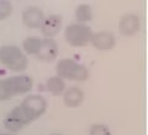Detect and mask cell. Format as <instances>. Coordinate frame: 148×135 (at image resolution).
I'll return each instance as SVG.
<instances>
[{
    "label": "cell",
    "mask_w": 148,
    "mask_h": 135,
    "mask_svg": "<svg viewBox=\"0 0 148 135\" xmlns=\"http://www.w3.org/2000/svg\"><path fill=\"white\" fill-rule=\"evenodd\" d=\"M12 12V6L8 1H0V20H4L10 16Z\"/></svg>",
    "instance_id": "cell-17"
},
{
    "label": "cell",
    "mask_w": 148,
    "mask_h": 135,
    "mask_svg": "<svg viewBox=\"0 0 148 135\" xmlns=\"http://www.w3.org/2000/svg\"><path fill=\"white\" fill-rule=\"evenodd\" d=\"M90 42L96 49L108 50V49H111L115 45V37L111 32L101 31V32L92 33Z\"/></svg>",
    "instance_id": "cell-9"
},
{
    "label": "cell",
    "mask_w": 148,
    "mask_h": 135,
    "mask_svg": "<svg viewBox=\"0 0 148 135\" xmlns=\"http://www.w3.org/2000/svg\"><path fill=\"white\" fill-rule=\"evenodd\" d=\"M45 20V15L42 10L36 6H30L22 14V21L29 28H38Z\"/></svg>",
    "instance_id": "cell-8"
},
{
    "label": "cell",
    "mask_w": 148,
    "mask_h": 135,
    "mask_svg": "<svg viewBox=\"0 0 148 135\" xmlns=\"http://www.w3.org/2000/svg\"><path fill=\"white\" fill-rule=\"evenodd\" d=\"M83 100H84V94L80 88L78 87H71L64 94V103L69 108H75L79 106Z\"/></svg>",
    "instance_id": "cell-12"
},
{
    "label": "cell",
    "mask_w": 148,
    "mask_h": 135,
    "mask_svg": "<svg viewBox=\"0 0 148 135\" xmlns=\"http://www.w3.org/2000/svg\"><path fill=\"white\" fill-rule=\"evenodd\" d=\"M58 54V44L53 38L41 39V47L37 53V58L43 62H52Z\"/></svg>",
    "instance_id": "cell-7"
},
{
    "label": "cell",
    "mask_w": 148,
    "mask_h": 135,
    "mask_svg": "<svg viewBox=\"0 0 148 135\" xmlns=\"http://www.w3.org/2000/svg\"><path fill=\"white\" fill-rule=\"evenodd\" d=\"M66 39L74 47H83L91 41L92 31L90 27L80 24H73L66 28Z\"/></svg>",
    "instance_id": "cell-3"
},
{
    "label": "cell",
    "mask_w": 148,
    "mask_h": 135,
    "mask_svg": "<svg viewBox=\"0 0 148 135\" xmlns=\"http://www.w3.org/2000/svg\"><path fill=\"white\" fill-rule=\"evenodd\" d=\"M22 47L26 50L29 54H37L40 50L41 47V39L40 38H36V37H29L24 41L22 43Z\"/></svg>",
    "instance_id": "cell-14"
},
{
    "label": "cell",
    "mask_w": 148,
    "mask_h": 135,
    "mask_svg": "<svg viewBox=\"0 0 148 135\" xmlns=\"http://www.w3.org/2000/svg\"><path fill=\"white\" fill-rule=\"evenodd\" d=\"M0 135H10V134H0Z\"/></svg>",
    "instance_id": "cell-19"
},
{
    "label": "cell",
    "mask_w": 148,
    "mask_h": 135,
    "mask_svg": "<svg viewBox=\"0 0 148 135\" xmlns=\"http://www.w3.org/2000/svg\"><path fill=\"white\" fill-rule=\"evenodd\" d=\"M46 86H47V91H49L53 96H59L64 91L66 83H64L63 79L58 77V76H53L47 80Z\"/></svg>",
    "instance_id": "cell-13"
},
{
    "label": "cell",
    "mask_w": 148,
    "mask_h": 135,
    "mask_svg": "<svg viewBox=\"0 0 148 135\" xmlns=\"http://www.w3.org/2000/svg\"><path fill=\"white\" fill-rule=\"evenodd\" d=\"M29 123H31V120L25 115V113L20 108V106L14 108L4 119V125L10 132H18Z\"/></svg>",
    "instance_id": "cell-5"
},
{
    "label": "cell",
    "mask_w": 148,
    "mask_h": 135,
    "mask_svg": "<svg viewBox=\"0 0 148 135\" xmlns=\"http://www.w3.org/2000/svg\"><path fill=\"white\" fill-rule=\"evenodd\" d=\"M52 135H62V134H52Z\"/></svg>",
    "instance_id": "cell-20"
},
{
    "label": "cell",
    "mask_w": 148,
    "mask_h": 135,
    "mask_svg": "<svg viewBox=\"0 0 148 135\" xmlns=\"http://www.w3.org/2000/svg\"><path fill=\"white\" fill-rule=\"evenodd\" d=\"M75 17L79 22H86L90 21L92 18V12H91V7L86 4L79 5L75 10Z\"/></svg>",
    "instance_id": "cell-15"
},
{
    "label": "cell",
    "mask_w": 148,
    "mask_h": 135,
    "mask_svg": "<svg viewBox=\"0 0 148 135\" xmlns=\"http://www.w3.org/2000/svg\"><path fill=\"white\" fill-rule=\"evenodd\" d=\"M140 30V18L135 14H126L120 21V31L125 36H132Z\"/></svg>",
    "instance_id": "cell-11"
},
{
    "label": "cell",
    "mask_w": 148,
    "mask_h": 135,
    "mask_svg": "<svg viewBox=\"0 0 148 135\" xmlns=\"http://www.w3.org/2000/svg\"><path fill=\"white\" fill-rule=\"evenodd\" d=\"M0 63L12 71H22L27 68V58L14 45H4L0 48Z\"/></svg>",
    "instance_id": "cell-2"
},
{
    "label": "cell",
    "mask_w": 148,
    "mask_h": 135,
    "mask_svg": "<svg viewBox=\"0 0 148 135\" xmlns=\"http://www.w3.org/2000/svg\"><path fill=\"white\" fill-rule=\"evenodd\" d=\"M58 77L75 81H85L89 77L88 69L73 59H62L56 66Z\"/></svg>",
    "instance_id": "cell-1"
},
{
    "label": "cell",
    "mask_w": 148,
    "mask_h": 135,
    "mask_svg": "<svg viewBox=\"0 0 148 135\" xmlns=\"http://www.w3.org/2000/svg\"><path fill=\"white\" fill-rule=\"evenodd\" d=\"M20 108L25 113V115L29 118L31 122L37 118H40L47 108V102L40 95H31L27 96L26 98L22 101Z\"/></svg>",
    "instance_id": "cell-4"
},
{
    "label": "cell",
    "mask_w": 148,
    "mask_h": 135,
    "mask_svg": "<svg viewBox=\"0 0 148 135\" xmlns=\"http://www.w3.org/2000/svg\"><path fill=\"white\" fill-rule=\"evenodd\" d=\"M11 97L12 95L10 90H9L6 80H0V101H5V100L11 98Z\"/></svg>",
    "instance_id": "cell-16"
},
{
    "label": "cell",
    "mask_w": 148,
    "mask_h": 135,
    "mask_svg": "<svg viewBox=\"0 0 148 135\" xmlns=\"http://www.w3.org/2000/svg\"><path fill=\"white\" fill-rule=\"evenodd\" d=\"M90 135H111L110 130L103 124H95L90 129Z\"/></svg>",
    "instance_id": "cell-18"
},
{
    "label": "cell",
    "mask_w": 148,
    "mask_h": 135,
    "mask_svg": "<svg viewBox=\"0 0 148 135\" xmlns=\"http://www.w3.org/2000/svg\"><path fill=\"white\" fill-rule=\"evenodd\" d=\"M61 27H62V17L58 15H51L48 17H45L40 28L42 35L46 36V38H51V37H53L61 31Z\"/></svg>",
    "instance_id": "cell-10"
},
{
    "label": "cell",
    "mask_w": 148,
    "mask_h": 135,
    "mask_svg": "<svg viewBox=\"0 0 148 135\" xmlns=\"http://www.w3.org/2000/svg\"><path fill=\"white\" fill-rule=\"evenodd\" d=\"M9 90L11 95H18V94H26L32 88V79L27 75H20V76H12L6 79Z\"/></svg>",
    "instance_id": "cell-6"
}]
</instances>
